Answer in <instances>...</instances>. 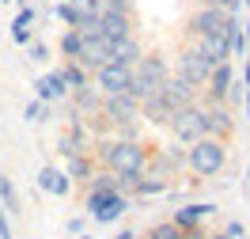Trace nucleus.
<instances>
[{
	"mask_svg": "<svg viewBox=\"0 0 250 239\" xmlns=\"http://www.w3.org/2000/svg\"><path fill=\"white\" fill-rule=\"evenodd\" d=\"M148 144L144 141H118V137H103L99 144H91V159L110 171V175H118V190L129 194L133 190V182L144 175V167H148Z\"/></svg>",
	"mask_w": 250,
	"mask_h": 239,
	"instance_id": "obj_1",
	"label": "nucleus"
},
{
	"mask_svg": "<svg viewBox=\"0 0 250 239\" xmlns=\"http://www.w3.org/2000/svg\"><path fill=\"white\" fill-rule=\"evenodd\" d=\"M228 167V141L216 137H201V141L186 144V171L197 178H216Z\"/></svg>",
	"mask_w": 250,
	"mask_h": 239,
	"instance_id": "obj_2",
	"label": "nucleus"
},
{
	"mask_svg": "<svg viewBox=\"0 0 250 239\" xmlns=\"http://www.w3.org/2000/svg\"><path fill=\"white\" fill-rule=\"evenodd\" d=\"M167 76H171V68H167V61H163V53H141V61L133 65L129 95L137 99V103H144L148 95H156L159 87L167 84Z\"/></svg>",
	"mask_w": 250,
	"mask_h": 239,
	"instance_id": "obj_3",
	"label": "nucleus"
},
{
	"mask_svg": "<svg viewBox=\"0 0 250 239\" xmlns=\"http://www.w3.org/2000/svg\"><path fill=\"white\" fill-rule=\"evenodd\" d=\"M129 205H133V197L129 194H83V209H87V217H91L95 224H103V228H110V224H118L129 213Z\"/></svg>",
	"mask_w": 250,
	"mask_h": 239,
	"instance_id": "obj_4",
	"label": "nucleus"
},
{
	"mask_svg": "<svg viewBox=\"0 0 250 239\" xmlns=\"http://www.w3.org/2000/svg\"><path fill=\"white\" fill-rule=\"evenodd\" d=\"M167 129H171V141H178V144L201 141V137H205V107H201V103H189V107L171 110Z\"/></svg>",
	"mask_w": 250,
	"mask_h": 239,
	"instance_id": "obj_5",
	"label": "nucleus"
},
{
	"mask_svg": "<svg viewBox=\"0 0 250 239\" xmlns=\"http://www.w3.org/2000/svg\"><path fill=\"white\" fill-rule=\"evenodd\" d=\"M99 118H103L110 129L114 126H133V122H141V103L129 95V91H122V95H103Z\"/></svg>",
	"mask_w": 250,
	"mask_h": 239,
	"instance_id": "obj_6",
	"label": "nucleus"
},
{
	"mask_svg": "<svg viewBox=\"0 0 250 239\" xmlns=\"http://www.w3.org/2000/svg\"><path fill=\"white\" fill-rule=\"evenodd\" d=\"M57 152H61L64 159H72V156H87V152H91L87 122H83V118H80L76 110H68V122H64L61 137H57Z\"/></svg>",
	"mask_w": 250,
	"mask_h": 239,
	"instance_id": "obj_7",
	"label": "nucleus"
},
{
	"mask_svg": "<svg viewBox=\"0 0 250 239\" xmlns=\"http://www.w3.org/2000/svg\"><path fill=\"white\" fill-rule=\"evenodd\" d=\"M208 72H212V65H208V61L201 57V49L193 46V42H189V46L182 49L178 57H174V76H182V80L189 84V87H197V91L205 87Z\"/></svg>",
	"mask_w": 250,
	"mask_h": 239,
	"instance_id": "obj_8",
	"label": "nucleus"
},
{
	"mask_svg": "<svg viewBox=\"0 0 250 239\" xmlns=\"http://www.w3.org/2000/svg\"><path fill=\"white\" fill-rule=\"evenodd\" d=\"M235 68L231 61L224 65H212V72H208V80H205V107H220V103H228V95H231V84H235Z\"/></svg>",
	"mask_w": 250,
	"mask_h": 239,
	"instance_id": "obj_9",
	"label": "nucleus"
},
{
	"mask_svg": "<svg viewBox=\"0 0 250 239\" xmlns=\"http://www.w3.org/2000/svg\"><path fill=\"white\" fill-rule=\"evenodd\" d=\"M91 76H95V91L99 95H122V91H129V84H133V68L106 61L103 68H95Z\"/></svg>",
	"mask_w": 250,
	"mask_h": 239,
	"instance_id": "obj_10",
	"label": "nucleus"
},
{
	"mask_svg": "<svg viewBox=\"0 0 250 239\" xmlns=\"http://www.w3.org/2000/svg\"><path fill=\"white\" fill-rule=\"evenodd\" d=\"M228 16H231V12H224V8H216V4H201V8L189 16L186 34H189V38H201V34H224Z\"/></svg>",
	"mask_w": 250,
	"mask_h": 239,
	"instance_id": "obj_11",
	"label": "nucleus"
},
{
	"mask_svg": "<svg viewBox=\"0 0 250 239\" xmlns=\"http://www.w3.org/2000/svg\"><path fill=\"white\" fill-rule=\"evenodd\" d=\"M103 42H114V38H129L133 34V12H118V8H103V16L95 19V31Z\"/></svg>",
	"mask_w": 250,
	"mask_h": 239,
	"instance_id": "obj_12",
	"label": "nucleus"
},
{
	"mask_svg": "<svg viewBox=\"0 0 250 239\" xmlns=\"http://www.w3.org/2000/svg\"><path fill=\"white\" fill-rule=\"evenodd\" d=\"M216 213H220L216 201H182L178 209H171L167 220H171L178 232H186V228H197V224H205L208 217H216Z\"/></svg>",
	"mask_w": 250,
	"mask_h": 239,
	"instance_id": "obj_13",
	"label": "nucleus"
},
{
	"mask_svg": "<svg viewBox=\"0 0 250 239\" xmlns=\"http://www.w3.org/2000/svg\"><path fill=\"white\" fill-rule=\"evenodd\" d=\"M205 107V103H201ZM235 133V118H231V107L220 103V107H205V137H216V141H228Z\"/></svg>",
	"mask_w": 250,
	"mask_h": 239,
	"instance_id": "obj_14",
	"label": "nucleus"
},
{
	"mask_svg": "<svg viewBox=\"0 0 250 239\" xmlns=\"http://www.w3.org/2000/svg\"><path fill=\"white\" fill-rule=\"evenodd\" d=\"M106 61H110V53H106V42H103L99 34H83V49H80L76 65L83 68V72H95V68H103Z\"/></svg>",
	"mask_w": 250,
	"mask_h": 239,
	"instance_id": "obj_15",
	"label": "nucleus"
},
{
	"mask_svg": "<svg viewBox=\"0 0 250 239\" xmlns=\"http://www.w3.org/2000/svg\"><path fill=\"white\" fill-rule=\"evenodd\" d=\"M38 190L49 194V197H68V194H72V182H68V175H64L61 167L46 163V167H38Z\"/></svg>",
	"mask_w": 250,
	"mask_h": 239,
	"instance_id": "obj_16",
	"label": "nucleus"
},
{
	"mask_svg": "<svg viewBox=\"0 0 250 239\" xmlns=\"http://www.w3.org/2000/svg\"><path fill=\"white\" fill-rule=\"evenodd\" d=\"M159 95L167 99V107L178 110V107H189V103H197V87H189L182 76H167V84L159 87Z\"/></svg>",
	"mask_w": 250,
	"mask_h": 239,
	"instance_id": "obj_17",
	"label": "nucleus"
},
{
	"mask_svg": "<svg viewBox=\"0 0 250 239\" xmlns=\"http://www.w3.org/2000/svg\"><path fill=\"white\" fill-rule=\"evenodd\" d=\"M106 53L114 65H125V68H133V65L141 61V42H137V34H129V38H114V42H106Z\"/></svg>",
	"mask_w": 250,
	"mask_h": 239,
	"instance_id": "obj_18",
	"label": "nucleus"
},
{
	"mask_svg": "<svg viewBox=\"0 0 250 239\" xmlns=\"http://www.w3.org/2000/svg\"><path fill=\"white\" fill-rule=\"evenodd\" d=\"M193 46L201 49V57L208 65L231 61V46H228V38H224V34H201V38H193Z\"/></svg>",
	"mask_w": 250,
	"mask_h": 239,
	"instance_id": "obj_19",
	"label": "nucleus"
},
{
	"mask_svg": "<svg viewBox=\"0 0 250 239\" xmlns=\"http://www.w3.org/2000/svg\"><path fill=\"white\" fill-rule=\"evenodd\" d=\"M34 99L38 103H61V99H68V87H64V80L57 76V72H42V76L34 80Z\"/></svg>",
	"mask_w": 250,
	"mask_h": 239,
	"instance_id": "obj_20",
	"label": "nucleus"
},
{
	"mask_svg": "<svg viewBox=\"0 0 250 239\" xmlns=\"http://www.w3.org/2000/svg\"><path fill=\"white\" fill-rule=\"evenodd\" d=\"M72 95V110L83 118V122H91V118H99V107H103V95L95 91L91 84L87 87H80V91H68Z\"/></svg>",
	"mask_w": 250,
	"mask_h": 239,
	"instance_id": "obj_21",
	"label": "nucleus"
},
{
	"mask_svg": "<svg viewBox=\"0 0 250 239\" xmlns=\"http://www.w3.org/2000/svg\"><path fill=\"white\" fill-rule=\"evenodd\" d=\"M61 171L68 175V182H72V186H76V182H80V186H87V178L99 171V163H95L91 152H87V156H72V159H64Z\"/></svg>",
	"mask_w": 250,
	"mask_h": 239,
	"instance_id": "obj_22",
	"label": "nucleus"
},
{
	"mask_svg": "<svg viewBox=\"0 0 250 239\" xmlns=\"http://www.w3.org/2000/svg\"><path fill=\"white\" fill-rule=\"evenodd\" d=\"M144 175H152V178H159V182L171 186V178L178 175V167L171 163V156H167L163 148H152V152H148V167H144Z\"/></svg>",
	"mask_w": 250,
	"mask_h": 239,
	"instance_id": "obj_23",
	"label": "nucleus"
},
{
	"mask_svg": "<svg viewBox=\"0 0 250 239\" xmlns=\"http://www.w3.org/2000/svg\"><path fill=\"white\" fill-rule=\"evenodd\" d=\"M167 118H171V107H167V99L159 95V91L141 103V122H148V126H167Z\"/></svg>",
	"mask_w": 250,
	"mask_h": 239,
	"instance_id": "obj_24",
	"label": "nucleus"
},
{
	"mask_svg": "<svg viewBox=\"0 0 250 239\" xmlns=\"http://www.w3.org/2000/svg\"><path fill=\"white\" fill-rule=\"evenodd\" d=\"M167 190H171L167 182H159V178H152V175H141L137 182H133L129 197H133V201H148V197H163Z\"/></svg>",
	"mask_w": 250,
	"mask_h": 239,
	"instance_id": "obj_25",
	"label": "nucleus"
},
{
	"mask_svg": "<svg viewBox=\"0 0 250 239\" xmlns=\"http://www.w3.org/2000/svg\"><path fill=\"white\" fill-rule=\"evenodd\" d=\"M0 205H4V213L12 217V220H19V213H23V201H19V190L16 182L0 171Z\"/></svg>",
	"mask_w": 250,
	"mask_h": 239,
	"instance_id": "obj_26",
	"label": "nucleus"
},
{
	"mask_svg": "<svg viewBox=\"0 0 250 239\" xmlns=\"http://www.w3.org/2000/svg\"><path fill=\"white\" fill-rule=\"evenodd\" d=\"M57 76L64 80V87H68V91H80V87H87V84H91V72H83L76 61H64L61 68H57Z\"/></svg>",
	"mask_w": 250,
	"mask_h": 239,
	"instance_id": "obj_27",
	"label": "nucleus"
},
{
	"mask_svg": "<svg viewBox=\"0 0 250 239\" xmlns=\"http://www.w3.org/2000/svg\"><path fill=\"white\" fill-rule=\"evenodd\" d=\"M57 46H61L64 53V61H76L80 57V49H83V31H76V27H68V31L57 38Z\"/></svg>",
	"mask_w": 250,
	"mask_h": 239,
	"instance_id": "obj_28",
	"label": "nucleus"
},
{
	"mask_svg": "<svg viewBox=\"0 0 250 239\" xmlns=\"http://www.w3.org/2000/svg\"><path fill=\"white\" fill-rule=\"evenodd\" d=\"M114 190H118V175H110V171H103V167L87 178V194H114Z\"/></svg>",
	"mask_w": 250,
	"mask_h": 239,
	"instance_id": "obj_29",
	"label": "nucleus"
},
{
	"mask_svg": "<svg viewBox=\"0 0 250 239\" xmlns=\"http://www.w3.org/2000/svg\"><path fill=\"white\" fill-rule=\"evenodd\" d=\"M53 16L61 19L64 27H76V31H80V16H76V8H72L68 0H57V4H53Z\"/></svg>",
	"mask_w": 250,
	"mask_h": 239,
	"instance_id": "obj_30",
	"label": "nucleus"
},
{
	"mask_svg": "<svg viewBox=\"0 0 250 239\" xmlns=\"http://www.w3.org/2000/svg\"><path fill=\"white\" fill-rule=\"evenodd\" d=\"M144 239H182V232H178L171 220H159V224L148 228V236H144Z\"/></svg>",
	"mask_w": 250,
	"mask_h": 239,
	"instance_id": "obj_31",
	"label": "nucleus"
},
{
	"mask_svg": "<svg viewBox=\"0 0 250 239\" xmlns=\"http://www.w3.org/2000/svg\"><path fill=\"white\" fill-rule=\"evenodd\" d=\"M23 118H27V122H34V126H38V122H46V118H49V103L31 99V103H27V110H23Z\"/></svg>",
	"mask_w": 250,
	"mask_h": 239,
	"instance_id": "obj_32",
	"label": "nucleus"
},
{
	"mask_svg": "<svg viewBox=\"0 0 250 239\" xmlns=\"http://www.w3.org/2000/svg\"><path fill=\"white\" fill-rule=\"evenodd\" d=\"M110 137H118V141H141V122H133V126H114Z\"/></svg>",
	"mask_w": 250,
	"mask_h": 239,
	"instance_id": "obj_33",
	"label": "nucleus"
},
{
	"mask_svg": "<svg viewBox=\"0 0 250 239\" xmlns=\"http://www.w3.org/2000/svg\"><path fill=\"white\" fill-rule=\"evenodd\" d=\"M163 152H167V156H171V163H174V167H178V171H182V167H186V144H178V141H171V144H163Z\"/></svg>",
	"mask_w": 250,
	"mask_h": 239,
	"instance_id": "obj_34",
	"label": "nucleus"
},
{
	"mask_svg": "<svg viewBox=\"0 0 250 239\" xmlns=\"http://www.w3.org/2000/svg\"><path fill=\"white\" fill-rule=\"evenodd\" d=\"M64 232H68V239L80 236V232H87V220H83V217H68V220H64Z\"/></svg>",
	"mask_w": 250,
	"mask_h": 239,
	"instance_id": "obj_35",
	"label": "nucleus"
},
{
	"mask_svg": "<svg viewBox=\"0 0 250 239\" xmlns=\"http://www.w3.org/2000/svg\"><path fill=\"white\" fill-rule=\"evenodd\" d=\"M224 236H228V239H243V236H247V224H243V220H228V224H224Z\"/></svg>",
	"mask_w": 250,
	"mask_h": 239,
	"instance_id": "obj_36",
	"label": "nucleus"
},
{
	"mask_svg": "<svg viewBox=\"0 0 250 239\" xmlns=\"http://www.w3.org/2000/svg\"><path fill=\"white\" fill-rule=\"evenodd\" d=\"M12 42L16 46H31V27H16L12 23Z\"/></svg>",
	"mask_w": 250,
	"mask_h": 239,
	"instance_id": "obj_37",
	"label": "nucleus"
},
{
	"mask_svg": "<svg viewBox=\"0 0 250 239\" xmlns=\"http://www.w3.org/2000/svg\"><path fill=\"white\" fill-rule=\"evenodd\" d=\"M0 239H16V232H12V217L4 213V205H0Z\"/></svg>",
	"mask_w": 250,
	"mask_h": 239,
	"instance_id": "obj_38",
	"label": "nucleus"
},
{
	"mask_svg": "<svg viewBox=\"0 0 250 239\" xmlns=\"http://www.w3.org/2000/svg\"><path fill=\"white\" fill-rule=\"evenodd\" d=\"M27 49H31V61H49V49L42 46V42H31Z\"/></svg>",
	"mask_w": 250,
	"mask_h": 239,
	"instance_id": "obj_39",
	"label": "nucleus"
},
{
	"mask_svg": "<svg viewBox=\"0 0 250 239\" xmlns=\"http://www.w3.org/2000/svg\"><path fill=\"white\" fill-rule=\"evenodd\" d=\"M34 23V12L31 8H19V16H16V27H31Z\"/></svg>",
	"mask_w": 250,
	"mask_h": 239,
	"instance_id": "obj_40",
	"label": "nucleus"
},
{
	"mask_svg": "<svg viewBox=\"0 0 250 239\" xmlns=\"http://www.w3.org/2000/svg\"><path fill=\"white\" fill-rule=\"evenodd\" d=\"M208 236V232H205V224H197V228H186V232H182V239H205Z\"/></svg>",
	"mask_w": 250,
	"mask_h": 239,
	"instance_id": "obj_41",
	"label": "nucleus"
},
{
	"mask_svg": "<svg viewBox=\"0 0 250 239\" xmlns=\"http://www.w3.org/2000/svg\"><path fill=\"white\" fill-rule=\"evenodd\" d=\"M110 239H137V232H133V228H122V232H114Z\"/></svg>",
	"mask_w": 250,
	"mask_h": 239,
	"instance_id": "obj_42",
	"label": "nucleus"
},
{
	"mask_svg": "<svg viewBox=\"0 0 250 239\" xmlns=\"http://www.w3.org/2000/svg\"><path fill=\"white\" fill-rule=\"evenodd\" d=\"M243 34H247V46H250V16H247V23H243Z\"/></svg>",
	"mask_w": 250,
	"mask_h": 239,
	"instance_id": "obj_43",
	"label": "nucleus"
},
{
	"mask_svg": "<svg viewBox=\"0 0 250 239\" xmlns=\"http://www.w3.org/2000/svg\"><path fill=\"white\" fill-rule=\"evenodd\" d=\"M205 239H228V236H224V232H208Z\"/></svg>",
	"mask_w": 250,
	"mask_h": 239,
	"instance_id": "obj_44",
	"label": "nucleus"
},
{
	"mask_svg": "<svg viewBox=\"0 0 250 239\" xmlns=\"http://www.w3.org/2000/svg\"><path fill=\"white\" fill-rule=\"evenodd\" d=\"M243 182H247V190H250V159H247V178H243Z\"/></svg>",
	"mask_w": 250,
	"mask_h": 239,
	"instance_id": "obj_45",
	"label": "nucleus"
},
{
	"mask_svg": "<svg viewBox=\"0 0 250 239\" xmlns=\"http://www.w3.org/2000/svg\"><path fill=\"white\" fill-rule=\"evenodd\" d=\"M243 95H247V118H250V87H247V91H243Z\"/></svg>",
	"mask_w": 250,
	"mask_h": 239,
	"instance_id": "obj_46",
	"label": "nucleus"
},
{
	"mask_svg": "<svg viewBox=\"0 0 250 239\" xmlns=\"http://www.w3.org/2000/svg\"><path fill=\"white\" fill-rule=\"evenodd\" d=\"M72 239H91V236H87V232H80V236H72Z\"/></svg>",
	"mask_w": 250,
	"mask_h": 239,
	"instance_id": "obj_47",
	"label": "nucleus"
},
{
	"mask_svg": "<svg viewBox=\"0 0 250 239\" xmlns=\"http://www.w3.org/2000/svg\"><path fill=\"white\" fill-rule=\"evenodd\" d=\"M16 4H19V8H27V0H16Z\"/></svg>",
	"mask_w": 250,
	"mask_h": 239,
	"instance_id": "obj_48",
	"label": "nucleus"
},
{
	"mask_svg": "<svg viewBox=\"0 0 250 239\" xmlns=\"http://www.w3.org/2000/svg\"><path fill=\"white\" fill-rule=\"evenodd\" d=\"M243 4H247V8H250V0H243Z\"/></svg>",
	"mask_w": 250,
	"mask_h": 239,
	"instance_id": "obj_49",
	"label": "nucleus"
},
{
	"mask_svg": "<svg viewBox=\"0 0 250 239\" xmlns=\"http://www.w3.org/2000/svg\"><path fill=\"white\" fill-rule=\"evenodd\" d=\"M0 4H8V0H0Z\"/></svg>",
	"mask_w": 250,
	"mask_h": 239,
	"instance_id": "obj_50",
	"label": "nucleus"
},
{
	"mask_svg": "<svg viewBox=\"0 0 250 239\" xmlns=\"http://www.w3.org/2000/svg\"><path fill=\"white\" fill-rule=\"evenodd\" d=\"M137 239H144V236H137Z\"/></svg>",
	"mask_w": 250,
	"mask_h": 239,
	"instance_id": "obj_51",
	"label": "nucleus"
},
{
	"mask_svg": "<svg viewBox=\"0 0 250 239\" xmlns=\"http://www.w3.org/2000/svg\"><path fill=\"white\" fill-rule=\"evenodd\" d=\"M68 4H72V0H68Z\"/></svg>",
	"mask_w": 250,
	"mask_h": 239,
	"instance_id": "obj_52",
	"label": "nucleus"
}]
</instances>
